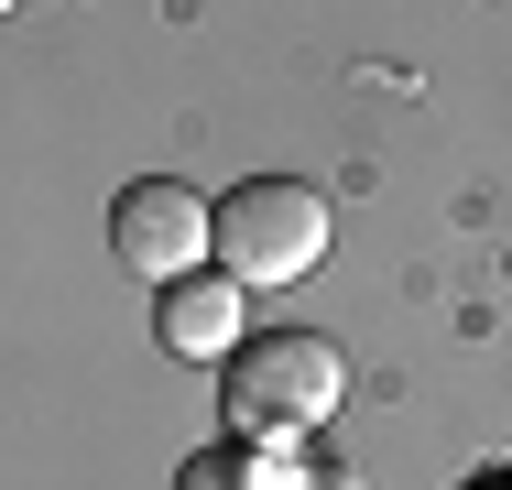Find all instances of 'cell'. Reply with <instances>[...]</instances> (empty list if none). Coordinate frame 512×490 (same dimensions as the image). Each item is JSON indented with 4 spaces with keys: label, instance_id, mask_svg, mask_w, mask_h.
I'll use <instances>...</instances> for the list:
<instances>
[{
    "label": "cell",
    "instance_id": "7",
    "mask_svg": "<svg viewBox=\"0 0 512 490\" xmlns=\"http://www.w3.org/2000/svg\"><path fill=\"white\" fill-rule=\"evenodd\" d=\"M0 11H11V0H0Z\"/></svg>",
    "mask_w": 512,
    "mask_h": 490
},
{
    "label": "cell",
    "instance_id": "6",
    "mask_svg": "<svg viewBox=\"0 0 512 490\" xmlns=\"http://www.w3.org/2000/svg\"><path fill=\"white\" fill-rule=\"evenodd\" d=\"M295 490H371L360 469H316V480H295Z\"/></svg>",
    "mask_w": 512,
    "mask_h": 490
},
{
    "label": "cell",
    "instance_id": "2",
    "mask_svg": "<svg viewBox=\"0 0 512 490\" xmlns=\"http://www.w3.org/2000/svg\"><path fill=\"white\" fill-rule=\"evenodd\" d=\"M218 403H229V425H240L251 447L316 436V425L349 403V360H338V338H316V327H262V338H240V349L218 360Z\"/></svg>",
    "mask_w": 512,
    "mask_h": 490
},
{
    "label": "cell",
    "instance_id": "3",
    "mask_svg": "<svg viewBox=\"0 0 512 490\" xmlns=\"http://www.w3.org/2000/svg\"><path fill=\"white\" fill-rule=\"evenodd\" d=\"M109 251H120V273H142L153 294L207 273V196L186 175H131L109 196Z\"/></svg>",
    "mask_w": 512,
    "mask_h": 490
},
{
    "label": "cell",
    "instance_id": "1",
    "mask_svg": "<svg viewBox=\"0 0 512 490\" xmlns=\"http://www.w3.org/2000/svg\"><path fill=\"white\" fill-rule=\"evenodd\" d=\"M327 229H338L327 186H306V175H251V186H229L207 207V262L240 294H284V284H306L316 262H327Z\"/></svg>",
    "mask_w": 512,
    "mask_h": 490
},
{
    "label": "cell",
    "instance_id": "4",
    "mask_svg": "<svg viewBox=\"0 0 512 490\" xmlns=\"http://www.w3.org/2000/svg\"><path fill=\"white\" fill-rule=\"evenodd\" d=\"M240 316H251V294L229 284L218 262L186 273V284H164V305H153V327H164V349H175V360H229V349L251 338Z\"/></svg>",
    "mask_w": 512,
    "mask_h": 490
},
{
    "label": "cell",
    "instance_id": "5",
    "mask_svg": "<svg viewBox=\"0 0 512 490\" xmlns=\"http://www.w3.org/2000/svg\"><path fill=\"white\" fill-rule=\"evenodd\" d=\"M175 490H284V480L262 469V447H251V436H229V447H197V458L175 469Z\"/></svg>",
    "mask_w": 512,
    "mask_h": 490
}]
</instances>
